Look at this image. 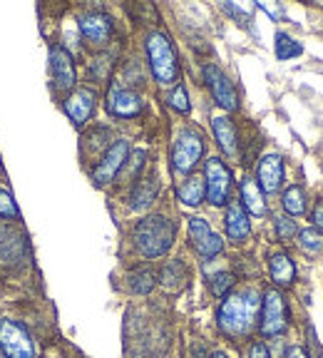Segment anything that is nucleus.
<instances>
[{"label":"nucleus","mask_w":323,"mask_h":358,"mask_svg":"<svg viewBox=\"0 0 323 358\" xmlns=\"http://www.w3.org/2000/svg\"><path fill=\"white\" fill-rule=\"evenodd\" d=\"M261 299L264 296L257 289H244L227 296V301L219 306L217 313L219 331L229 338H241L249 334L254 329L259 308H261Z\"/></svg>","instance_id":"f257e3e1"},{"label":"nucleus","mask_w":323,"mask_h":358,"mask_svg":"<svg viewBox=\"0 0 323 358\" xmlns=\"http://www.w3.org/2000/svg\"><path fill=\"white\" fill-rule=\"evenodd\" d=\"M174 224L162 214L155 217H145L137 227H134L132 236H134V246L137 252L147 259L162 257V254L169 252V246L174 241Z\"/></svg>","instance_id":"f03ea898"},{"label":"nucleus","mask_w":323,"mask_h":358,"mask_svg":"<svg viewBox=\"0 0 323 358\" xmlns=\"http://www.w3.org/2000/svg\"><path fill=\"white\" fill-rule=\"evenodd\" d=\"M147 57H150V67L155 73L157 83L172 85L177 83L179 65H177V52L172 48V40L164 33H152L147 38Z\"/></svg>","instance_id":"7ed1b4c3"},{"label":"nucleus","mask_w":323,"mask_h":358,"mask_svg":"<svg viewBox=\"0 0 323 358\" xmlns=\"http://www.w3.org/2000/svg\"><path fill=\"white\" fill-rule=\"evenodd\" d=\"M0 353L3 358H38V346L25 326L3 319L0 321Z\"/></svg>","instance_id":"20e7f679"},{"label":"nucleus","mask_w":323,"mask_h":358,"mask_svg":"<svg viewBox=\"0 0 323 358\" xmlns=\"http://www.w3.org/2000/svg\"><path fill=\"white\" fill-rule=\"evenodd\" d=\"M289 326V308H286V301L281 296V291L268 289L261 299V329L264 336H279L286 331Z\"/></svg>","instance_id":"39448f33"},{"label":"nucleus","mask_w":323,"mask_h":358,"mask_svg":"<svg viewBox=\"0 0 323 358\" xmlns=\"http://www.w3.org/2000/svg\"><path fill=\"white\" fill-rule=\"evenodd\" d=\"M201 152H204V142H201L199 132L194 129H184L182 134L174 142L172 150V169L179 174H189L196 167V162L201 159Z\"/></svg>","instance_id":"423d86ee"},{"label":"nucleus","mask_w":323,"mask_h":358,"mask_svg":"<svg viewBox=\"0 0 323 358\" xmlns=\"http://www.w3.org/2000/svg\"><path fill=\"white\" fill-rule=\"evenodd\" d=\"M204 182H206V199L212 201L214 207L227 204L229 194H231V172H229V167L222 159H217V157L206 159Z\"/></svg>","instance_id":"0eeeda50"},{"label":"nucleus","mask_w":323,"mask_h":358,"mask_svg":"<svg viewBox=\"0 0 323 358\" xmlns=\"http://www.w3.org/2000/svg\"><path fill=\"white\" fill-rule=\"evenodd\" d=\"M129 155V142L127 140H117L112 147H107V152L102 155V159L97 162V167L92 169V179L97 185H110L112 179L117 177L120 169L124 167Z\"/></svg>","instance_id":"6e6552de"},{"label":"nucleus","mask_w":323,"mask_h":358,"mask_svg":"<svg viewBox=\"0 0 323 358\" xmlns=\"http://www.w3.org/2000/svg\"><path fill=\"white\" fill-rule=\"evenodd\" d=\"M204 80H206V85H209V90H212L214 100H217L224 110L231 112V110L239 107V97H236L234 85H231V80H229L217 65L204 67Z\"/></svg>","instance_id":"1a4fd4ad"},{"label":"nucleus","mask_w":323,"mask_h":358,"mask_svg":"<svg viewBox=\"0 0 323 358\" xmlns=\"http://www.w3.org/2000/svg\"><path fill=\"white\" fill-rule=\"evenodd\" d=\"M50 75L57 92H67L75 87V65L65 48L52 45L50 48Z\"/></svg>","instance_id":"9d476101"},{"label":"nucleus","mask_w":323,"mask_h":358,"mask_svg":"<svg viewBox=\"0 0 323 358\" xmlns=\"http://www.w3.org/2000/svg\"><path fill=\"white\" fill-rule=\"evenodd\" d=\"M189 236H192V244H194V249L204 259L217 257V254L224 249L222 236L214 234L212 227H209V224H206L204 219H199V217L189 219Z\"/></svg>","instance_id":"9b49d317"},{"label":"nucleus","mask_w":323,"mask_h":358,"mask_svg":"<svg viewBox=\"0 0 323 358\" xmlns=\"http://www.w3.org/2000/svg\"><path fill=\"white\" fill-rule=\"evenodd\" d=\"M107 110L115 117H134L142 112V100L137 92H132L129 87H122L120 83H115L107 92Z\"/></svg>","instance_id":"f8f14e48"},{"label":"nucleus","mask_w":323,"mask_h":358,"mask_svg":"<svg viewBox=\"0 0 323 358\" xmlns=\"http://www.w3.org/2000/svg\"><path fill=\"white\" fill-rule=\"evenodd\" d=\"M95 102H97L95 90H89V87H78L73 95L67 97L65 112H67V117L73 120L75 127H82V124L92 117V112H95Z\"/></svg>","instance_id":"ddd939ff"},{"label":"nucleus","mask_w":323,"mask_h":358,"mask_svg":"<svg viewBox=\"0 0 323 358\" xmlns=\"http://www.w3.org/2000/svg\"><path fill=\"white\" fill-rule=\"evenodd\" d=\"M80 33L87 43L92 45H107L112 38V20L105 13H87L80 17Z\"/></svg>","instance_id":"4468645a"},{"label":"nucleus","mask_w":323,"mask_h":358,"mask_svg":"<svg viewBox=\"0 0 323 358\" xmlns=\"http://www.w3.org/2000/svg\"><path fill=\"white\" fill-rule=\"evenodd\" d=\"M284 185V159L279 155H266L259 162V187L266 194H276Z\"/></svg>","instance_id":"2eb2a0df"},{"label":"nucleus","mask_w":323,"mask_h":358,"mask_svg":"<svg viewBox=\"0 0 323 358\" xmlns=\"http://www.w3.org/2000/svg\"><path fill=\"white\" fill-rule=\"evenodd\" d=\"M224 224H227L229 239H234V241H244L246 236H249V231H251V224H249V217H246V209L241 207L239 201H231V204H229Z\"/></svg>","instance_id":"dca6fc26"},{"label":"nucleus","mask_w":323,"mask_h":358,"mask_svg":"<svg viewBox=\"0 0 323 358\" xmlns=\"http://www.w3.org/2000/svg\"><path fill=\"white\" fill-rule=\"evenodd\" d=\"M214 137H217L219 147H222L224 155L234 157L239 152V137H236V127L229 117H214L212 120Z\"/></svg>","instance_id":"f3484780"},{"label":"nucleus","mask_w":323,"mask_h":358,"mask_svg":"<svg viewBox=\"0 0 323 358\" xmlns=\"http://www.w3.org/2000/svg\"><path fill=\"white\" fill-rule=\"evenodd\" d=\"M241 207L246 209V212H251L254 217H261V214H266V201H264V192L261 187L254 182V179L246 177L244 182H241Z\"/></svg>","instance_id":"a211bd4d"},{"label":"nucleus","mask_w":323,"mask_h":358,"mask_svg":"<svg viewBox=\"0 0 323 358\" xmlns=\"http://www.w3.org/2000/svg\"><path fill=\"white\" fill-rule=\"evenodd\" d=\"M268 271H271V279L276 286H291L296 279V266L286 254H273L268 262Z\"/></svg>","instance_id":"6ab92c4d"},{"label":"nucleus","mask_w":323,"mask_h":358,"mask_svg":"<svg viewBox=\"0 0 323 358\" xmlns=\"http://www.w3.org/2000/svg\"><path fill=\"white\" fill-rule=\"evenodd\" d=\"M177 196L182 204H187V207H196V204H201V199L206 196V182L201 177H187L179 185L177 189Z\"/></svg>","instance_id":"aec40b11"},{"label":"nucleus","mask_w":323,"mask_h":358,"mask_svg":"<svg viewBox=\"0 0 323 358\" xmlns=\"http://www.w3.org/2000/svg\"><path fill=\"white\" fill-rule=\"evenodd\" d=\"M157 192H159V182H157V177L140 179L137 187L132 189V196H129L132 209H147L152 201L157 199Z\"/></svg>","instance_id":"412c9836"},{"label":"nucleus","mask_w":323,"mask_h":358,"mask_svg":"<svg viewBox=\"0 0 323 358\" xmlns=\"http://www.w3.org/2000/svg\"><path fill=\"white\" fill-rule=\"evenodd\" d=\"M159 281H162V286L169 291V294H177V291H182L184 284H187V268H184V264L179 262V259L169 262L167 266L162 268Z\"/></svg>","instance_id":"4be33fe9"},{"label":"nucleus","mask_w":323,"mask_h":358,"mask_svg":"<svg viewBox=\"0 0 323 358\" xmlns=\"http://www.w3.org/2000/svg\"><path fill=\"white\" fill-rule=\"evenodd\" d=\"M127 281H129V289H132L134 294H150L159 279H157V274L152 271V268L142 266V268H134Z\"/></svg>","instance_id":"5701e85b"},{"label":"nucleus","mask_w":323,"mask_h":358,"mask_svg":"<svg viewBox=\"0 0 323 358\" xmlns=\"http://www.w3.org/2000/svg\"><path fill=\"white\" fill-rule=\"evenodd\" d=\"M281 204H284V212L294 219V217H299V214L306 212V194H303L301 187H289V189L284 192Z\"/></svg>","instance_id":"b1692460"},{"label":"nucleus","mask_w":323,"mask_h":358,"mask_svg":"<svg viewBox=\"0 0 323 358\" xmlns=\"http://www.w3.org/2000/svg\"><path fill=\"white\" fill-rule=\"evenodd\" d=\"M299 249H301L303 254H308V257L321 254L323 252V234L318 229H313V227L299 231Z\"/></svg>","instance_id":"393cba45"},{"label":"nucleus","mask_w":323,"mask_h":358,"mask_svg":"<svg viewBox=\"0 0 323 358\" xmlns=\"http://www.w3.org/2000/svg\"><path fill=\"white\" fill-rule=\"evenodd\" d=\"M276 57L279 60H291V57H299L303 52L301 43H296L289 33H276Z\"/></svg>","instance_id":"a878e982"},{"label":"nucleus","mask_w":323,"mask_h":358,"mask_svg":"<svg viewBox=\"0 0 323 358\" xmlns=\"http://www.w3.org/2000/svg\"><path fill=\"white\" fill-rule=\"evenodd\" d=\"M234 281H236V276L231 274V271H219V274H214L212 276V294L214 296H227V291H231L234 289Z\"/></svg>","instance_id":"bb28decb"},{"label":"nucleus","mask_w":323,"mask_h":358,"mask_svg":"<svg viewBox=\"0 0 323 358\" xmlns=\"http://www.w3.org/2000/svg\"><path fill=\"white\" fill-rule=\"evenodd\" d=\"M0 219H20L15 201H13V196L6 189H0Z\"/></svg>","instance_id":"cd10ccee"},{"label":"nucleus","mask_w":323,"mask_h":358,"mask_svg":"<svg viewBox=\"0 0 323 358\" xmlns=\"http://www.w3.org/2000/svg\"><path fill=\"white\" fill-rule=\"evenodd\" d=\"M169 105H172L177 112H189V97H187L184 85H177V87H174V92L169 95Z\"/></svg>","instance_id":"c85d7f7f"},{"label":"nucleus","mask_w":323,"mask_h":358,"mask_svg":"<svg viewBox=\"0 0 323 358\" xmlns=\"http://www.w3.org/2000/svg\"><path fill=\"white\" fill-rule=\"evenodd\" d=\"M296 222L291 217H279L276 219V236H279L281 241H286V239H294V234H296Z\"/></svg>","instance_id":"c756f323"},{"label":"nucleus","mask_w":323,"mask_h":358,"mask_svg":"<svg viewBox=\"0 0 323 358\" xmlns=\"http://www.w3.org/2000/svg\"><path fill=\"white\" fill-rule=\"evenodd\" d=\"M249 358H271V353H268L266 343L254 341V343L249 346Z\"/></svg>","instance_id":"7c9ffc66"},{"label":"nucleus","mask_w":323,"mask_h":358,"mask_svg":"<svg viewBox=\"0 0 323 358\" xmlns=\"http://www.w3.org/2000/svg\"><path fill=\"white\" fill-rule=\"evenodd\" d=\"M311 222H313V229H318V231L323 229V201H318L316 207H313V212H311Z\"/></svg>","instance_id":"2f4dec72"},{"label":"nucleus","mask_w":323,"mask_h":358,"mask_svg":"<svg viewBox=\"0 0 323 358\" xmlns=\"http://www.w3.org/2000/svg\"><path fill=\"white\" fill-rule=\"evenodd\" d=\"M284 358H308V356H306V351H303L301 346H289V348H286Z\"/></svg>","instance_id":"473e14b6"},{"label":"nucleus","mask_w":323,"mask_h":358,"mask_svg":"<svg viewBox=\"0 0 323 358\" xmlns=\"http://www.w3.org/2000/svg\"><path fill=\"white\" fill-rule=\"evenodd\" d=\"M212 358H227V356H224V353H219V351H217V353H214Z\"/></svg>","instance_id":"72a5a7b5"},{"label":"nucleus","mask_w":323,"mask_h":358,"mask_svg":"<svg viewBox=\"0 0 323 358\" xmlns=\"http://www.w3.org/2000/svg\"><path fill=\"white\" fill-rule=\"evenodd\" d=\"M321 358H323V353H321Z\"/></svg>","instance_id":"f704fd0d"}]
</instances>
